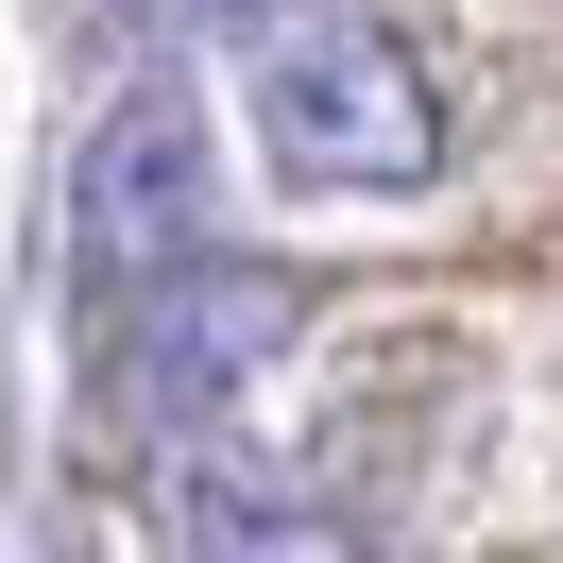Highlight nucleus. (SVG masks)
I'll use <instances>...</instances> for the list:
<instances>
[{"mask_svg": "<svg viewBox=\"0 0 563 563\" xmlns=\"http://www.w3.org/2000/svg\"><path fill=\"white\" fill-rule=\"evenodd\" d=\"M256 154L324 206H410L444 172V86L358 0H274L256 18Z\"/></svg>", "mask_w": 563, "mask_h": 563, "instance_id": "1", "label": "nucleus"}, {"mask_svg": "<svg viewBox=\"0 0 563 563\" xmlns=\"http://www.w3.org/2000/svg\"><path fill=\"white\" fill-rule=\"evenodd\" d=\"M206 206H222V137L188 86H120L103 120H86L69 154V274L86 308H120V290H154L172 256H206Z\"/></svg>", "mask_w": 563, "mask_h": 563, "instance_id": "2", "label": "nucleus"}, {"mask_svg": "<svg viewBox=\"0 0 563 563\" xmlns=\"http://www.w3.org/2000/svg\"><path fill=\"white\" fill-rule=\"evenodd\" d=\"M290 324H308V274L222 256V240L172 256L154 290H120V410H137V427H222L290 358Z\"/></svg>", "mask_w": 563, "mask_h": 563, "instance_id": "3", "label": "nucleus"}, {"mask_svg": "<svg viewBox=\"0 0 563 563\" xmlns=\"http://www.w3.org/2000/svg\"><path fill=\"white\" fill-rule=\"evenodd\" d=\"M172 547H188V563H376V529L324 512V495H290V478L188 461V478H172Z\"/></svg>", "mask_w": 563, "mask_h": 563, "instance_id": "4", "label": "nucleus"}, {"mask_svg": "<svg viewBox=\"0 0 563 563\" xmlns=\"http://www.w3.org/2000/svg\"><path fill=\"white\" fill-rule=\"evenodd\" d=\"M154 35H256V18H274V0H137Z\"/></svg>", "mask_w": 563, "mask_h": 563, "instance_id": "5", "label": "nucleus"}]
</instances>
